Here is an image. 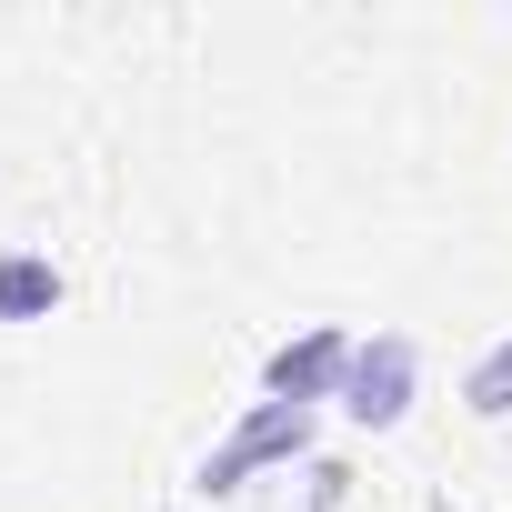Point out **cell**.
Returning a JSON list of instances; mask_svg holds the SVG:
<instances>
[{"instance_id":"cell-1","label":"cell","mask_w":512,"mask_h":512,"mask_svg":"<svg viewBox=\"0 0 512 512\" xmlns=\"http://www.w3.org/2000/svg\"><path fill=\"white\" fill-rule=\"evenodd\" d=\"M292 462H312V412L251 402V412L191 462V492H201V502H231V492H251V472H292Z\"/></svg>"},{"instance_id":"cell-2","label":"cell","mask_w":512,"mask_h":512,"mask_svg":"<svg viewBox=\"0 0 512 512\" xmlns=\"http://www.w3.org/2000/svg\"><path fill=\"white\" fill-rule=\"evenodd\" d=\"M412 402H422V342H412V332H372V342H352L342 412H352L362 432H402Z\"/></svg>"},{"instance_id":"cell-3","label":"cell","mask_w":512,"mask_h":512,"mask_svg":"<svg viewBox=\"0 0 512 512\" xmlns=\"http://www.w3.org/2000/svg\"><path fill=\"white\" fill-rule=\"evenodd\" d=\"M342 372H352V332H342V322H302L292 342L262 352V402L322 412V402H342Z\"/></svg>"},{"instance_id":"cell-4","label":"cell","mask_w":512,"mask_h":512,"mask_svg":"<svg viewBox=\"0 0 512 512\" xmlns=\"http://www.w3.org/2000/svg\"><path fill=\"white\" fill-rule=\"evenodd\" d=\"M71 302V282H61V262H51V251H0V322H51Z\"/></svg>"},{"instance_id":"cell-5","label":"cell","mask_w":512,"mask_h":512,"mask_svg":"<svg viewBox=\"0 0 512 512\" xmlns=\"http://www.w3.org/2000/svg\"><path fill=\"white\" fill-rule=\"evenodd\" d=\"M462 412H472V422H512V332L472 352V372H462Z\"/></svg>"},{"instance_id":"cell-6","label":"cell","mask_w":512,"mask_h":512,"mask_svg":"<svg viewBox=\"0 0 512 512\" xmlns=\"http://www.w3.org/2000/svg\"><path fill=\"white\" fill-rule=\"evenodd\" d=\"M302 482H312L302 512H342V482H352V472H342V462H302Z\"/></svg>"}]
</instances>
